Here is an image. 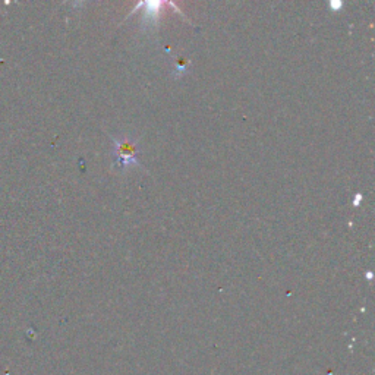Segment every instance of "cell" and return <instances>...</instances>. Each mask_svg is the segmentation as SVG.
I'll use <instances>...</instances> for the list:
<instances>
[{"label": "cell", "instance_id": "1", "mask_svg": "<svg viewBox=\"0 0 375 375\" xmlns=\"http://www.w3.org/2000/svg\"><path fill=\"white\" fill-rule=\"evenodd\" d=\"M136 145L131 139H113L115 166L119 169H128L131 166H139L136 157Z\"/></svg>", "mask_w": 375, "mask_h": 375}, {"label": "cell", "instance_id": "2", "mask_svg": "<svg viewBox=\"0 0 375 375\" xmlns=\"http://www.w3.org/2000/svg\"><path fill=\"white\" fill-rule=\"evenodd\" d=\"M160 6H162V3H158V2H148L147 3V10H145V20H150L153 22V20L158 15V8Z\"/></svg>", "mask_w": 375, "mask_h": 375}, {"label": "cell", "instance_id": "3", "mask_svg": "<svg viewBox=\"0 0 375 375\" xmlns=\"http://www.w3.org/2000/svg\"><path fill=\"white\" fill-rule=\"evenodd\" d=\"M342 6H343V3H342V2H331V3H330V8H331L333 10L342 9Z\"/></svg>", "mask_w": 375, "mask_h": 375}, {"label": "cell", "instance_id": "4", "mask_svg": "<svg viewBox=\"0 0 375 375\" xmlns=\"http://www.w3.org/2000/svg\"><path fill=\"white\" fill-rule=\"evenodd\" d=\"M361 200H362V195H361V193H356L355 200H353V205L358 207V205H359V202H361Z\"/></svg>", "mask_w": 375, "mask_h": 375}]
</instances>
